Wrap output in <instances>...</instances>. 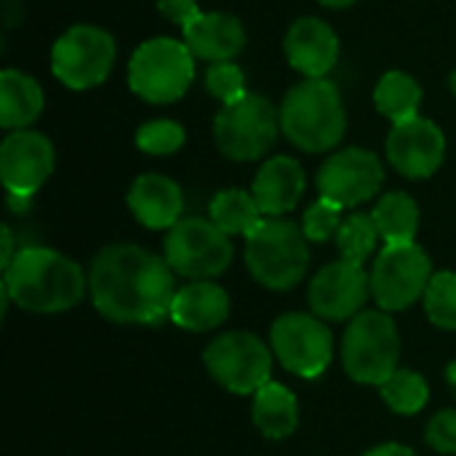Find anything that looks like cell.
I'll return each instance as SVG.
<instances>
[{"label": "cell", "instance_id": "1", "mask_svg": "<svg viewBox=\"0 0 456 456\" xmlns=\"http://www.w3.org/2000/svg\"><path fill=\"white\" fill-rule=\"evenodd\" d=\"M88 291L94 307L107 321L152 326L171 318L179 289L166 259L134 243H115L91 262Z\"/></svg>", "mask_w": 456, "mask_h": 456}, {"label": "cell", "instance_id": "2", "mask_svg": "<svg viewBox=\"0 0 456 456\" xmlns=\"http://www.w3.org/2000/svg\"><path fill=\"white\" fill-rule=\"evenodd\" d=\"M3 273L11 302L27 313H67L86 294L83 267L53 248H21Z\"/></svg>", "mask_w": 456, "mask_h": 456}, {"label": "cell", "instance_id": "3", "mask_svg": "<svg viewBox=\"0 0 456 456\" xmlns=\"http://www.w3.org/2000/svg\"><path fill=\"white\" fill-rule=\"evenodd\" d=\"M281 131L305 152L334 150L347 131L339 88L326 77H305L297 83L281 104Z\"/></svg>", "mask_w": 456, "mask_h": 456}, {"label": "cell", "instance_id": "4", "mask_svg": "<svg viewBox=\"0 0 456 456\" xmlns=\"http://www.w3.org/2000/svg\"><path fill=\"white\" fill-rule=\"evenodd\" d=\"M310 265L307 235L297 222L270 216L246 238V267L270 291L294 289Z\"/></svg>", "mask_w": 456, "mask_h": 456}, {"label": "cell", "instance_id": "5", "mask_svg": "<svg viewBox=\"0 0 456 456\" xmlns=\"http://www.w3.org/2000/svg\"><path fill=\"white\" fill-rule=\"evenodd\" d=\"M401 337L385 310L358 313L342 337V366L361 385H385L398 371Z\"/></svg>", "mask_w": 456, "mask_h": 456}, {"label": "cell", "instance_id": "6", "mask_svg": "<svg viewBox=\"0 0 456 456\" xmlns=\"http://www.w3.org/2000/svg\"><path fill=\"white\" fill-rule=\"evenodd\" d=\"M195 77V56L184 40L152 37L144 40L128 61L131 91L150 104L179 102Z\"/></svg>", "mask_w": 456, "mask_h": 456}, {"label": "cell", "instance_id": "7", "mask_svg": "<svg viewBox=\"0 0 456 456\" xmlns=\"http://www.w3.org/2000/svg\"><path fill=\"white\" fill-rule=\"evenodd\" d=\"M281 131V112L262 94H246L243 99L224 104L214 118V139L222 155L238 163L267 155Z\"/></svg>", "mask_w": 456, "mask_h": 456}, {"label": "cell", "instance_id": "8", "mask_svg": "<svg viewBox=\"0 0 456 456\" xmlns=\"http://www.w3.org/2000/svg\"><path fill=\"white\" fill-rule=\"evenodd\" d=\"M115 56V37L107 29L94 24H75L53 43L51 72L61 86L72 91H88L107 80Z\"/></svg>", "mask_w": 456, "mask_h": 456}, {"label": "cell", "instance_id": "9", "mask_svg": "<svg viewBox=\"0 0 456 456\" xmlns=\"http://www.w3.org/2000/svg\"><path fill=\"white\" fill-rule=\"evenodd\" d=\"M163 259L176 275L190 281H208L230 267L232 243L230 235L222 232L211 219L190 216L179 219L168 230L163 240Z\"/></svg>", "mask_w": 456, "mask_h": 456}, {"label": "cell", "instance_id": "10", "mask_svg": "<svg viewBox=\"0 0 456 456\" xmlns=\"http://www.w3.org/2000/svg\"><path fill=\"white\" fill-rule=\"evenodd\" d=\"M208 374L235 395H251L270 382L273 350L248 331H227L203 353Z\"/></svg>", "mask_w": 456, "mask_h": 456}, {"label": "cell", "instance_id": "11", "mask_svg": "<svg viewBox=\"0 0 456 456\" xmlns=\"http://www.w3.org/2000/svg\"><path fill=\"white\" fill-rule=\"evenodd\" d=\"M430 256L422 246L411 243H387L371 270V297L385 313H398L411 307L425 297L433 275Z\"/></svg>", "mask_w": 456, "mask_h": 456}, {"label": "cell", "instance_id": "12", "mask_svg": "<svg viewBox=\"0 0 456 456\" xmlns=\"http://www.w3.org/2000/svg\"><path fill=\"white\" fill-rule=\"evenodd\" d=\"M270 350L286 371L302 379H315L331 363L334 337L318 315L289 313L273 323Z\"/></svg>", "mask_w": 456, "mask_h": 456}, {"label": "cell", "instance_id": "13", "mask_svg": "<svg viewBox=\"0 0 456 456\" xmlns=\"http://www.w3.org/2000/svg\"><path fill=\"white\" fill-rule=\"evenodd\" d=\"M385 182V168L382 160L371 150L361 147H347L334 152L318 171V192L321 198L353 208L361 206L363 200H371Z\"/></svg>", "mask_w": 456, "mask_h": 456}, {"label": "cell", "instance_id": "14", "mask_svg": "<svg viewBox=\"0 0 456 456\" xmlns=\"http://www.w3.org/2000/svg\"><path fill=\"white\" fill-rule=\"evenodd\" d=\"M387 160L406 179L433 176L446 158V136L428 118H409L393 123L387 134Z\"/></svg>", "mask_w": 456, "mask_h": 456}, {"label": "cell", "instance_id": "15", "mask_svg": "<svg viewBox=\"0 0 456 456\" xmlns=\"http://www.w3.org/2000/svg\"><path fill=\"white\" fill-rule=\"evenodd\" d=\"M53 144L40 131H11L0 144V179L13 195H35L53 171Z\"/></svg>", "mask_w": 456, "mask_h": 456}, {"label": "cell", "instance_id": "16", "mask_svg": "<svg viewBox=\"0 0 456 456\" xmlns=\"http://www.w3.org/2000/svg\"><path fill=\"white\" fill-rule=\"evenodd\" d=\"M371 294V278L361 265L334 262L326 265L310 283L307 299L318 318L323 321H347L363 313V305Z\"/></svg>", "mask_w": 456, "mask_h": 456}, {"label": "cell", "instance_id": "17", "mask_svg": "<svg viewBox=\"0 0 456 456\" xmlns=\"http://www.w3.org/2000/svg\"><path fill=\"white\" fill-rule=\"evenodd\" d=\"M289 64L305 77H326L339 61V37L318 16L297 19L283 40Z\"/></svg>", "mask_w": 456, "mask_h": 456}, {"label": "cell", "instance_id": "18", "mask_svg": "<svg viewBox=\"0 0 456 456\" xmlns=\"http://www.w3.org/2000/svg\"><path fill=\"white\" fill-rule=\"evenodd\" d=\"M184 45L203 61H232L246 48V29L238 16L224 11H203L182 27Z\"/></svg>", "mask_w": 456, "mask_h": 456}, {"label": "cell", "instance_id": "19", "mask_svg": "<svg viewBox=\"0 0 456 456\" xmlns=\"http://www.w3.org/2000/svg\"><path fill=\"white\" fill-rule=\"evenodd\" d=\"M128 208L150 230H171L184 208L182 190L163 174H142L128 190Z\"/></svg>", "mask_w": 456, "mask_h": 456}, {"label": "cell", "instance_id": "20", "mask_svg": "<svg viewBox=\"0 0 456 456\" xmlns=\"http://www.w3.org/2000/svg\"><path fill=\"white\" fill-rule=\"evenodd\" d=\"M305 192V168L289 155L270 158L254 176L251 195L265 216H283L297 208Z\"/></svg>", "mask_w": 456, "mask_h": 456}, {"label": "cell", "instance_id": "21", "mask_svg": "<svg viewBox=\"0 0 456 456\" xmlns=\"http://www.w3.org/2000/svg\"><path fill=\"white\" fill-rule=\"evenodd\" d=\"M230 315V297L211 281H192L182 286L171 305V321L187 331H211Z\"/></svg>", "mask_w": 456, "mask_h": 456}, {"label": "cell", "instance_id": "22", "mask_svg": "<svg viewBox=\"0 0 456 456\" xmlns=\"http://www.w3.org/2000/svg\"><path fill=\"white\" fill-rule=\"evenodd\" d=\"M45 107L43 88L35 77L19 69L0 72V126L5 131H24Z\"/></svg>", "mask_w": 456, "mask_h": 456}, {"label": "cell", "instance_id": "23", "mask_svg": "<svg viewBox=\"0 0 456 456\" xmlns=\"http://www.w3.org/2000/svg\"><path fill=\"white\" fill-rule=\"evenodd\" d=\"M251 411H254V425L259 428V433L273 441L289 438L299 425L297 395L278 382H267L262 390L254 393Z\"/></svg>", "mask_w": 456, "mask_h": 456}, {"label": "cell", "instance_id": "24", "mask_svg": "<svg viewBox=\"0 0 456 456\" xmlns=\"http://www.w3.org/2000/svg\"><path fill=\"white\" fill-rule=\"evenodd\" d=\"M374 104H377V112L393 123L417 118L419 104H422V86L409 72L390 69L379 77L374 88Z\"/></svg>", "mask_w": 456, "mask_h": 456}, {"label": "cell", "instance_id": "25", "mask_svg": "<svg viewBox=\"0 0 456 456\" xmlns=\"http://www.w3.org/2000/svg\"><path fill=\"white\" fill-rule=\"evenodd\" d=\"M211 222L227 235H251L265 219L259 203L246 190H222L208 206Z\"/></svg>", "mask_w": 456, "mask_h": 456}, {"label": "cell", "instance_id": "26", "mask_svg": "<svg viewBox=\"0 0 456 456\" xmlns=\"http://www.w3.org/2000/svg\"><path fill=\"white\" fill-rule=\"evenodd\" d=\"M385 243H411L419 230V206L406 192H387L371 211Z\"/></svg>", "mask_w": 456, "mask_h": 456}, {"label": "cell", "instance_id": "27", "mask_svg": "<svg viewBox=\"0 0 456 456\" xmlns=\"http://www.w3.org/2000/svg\"><path fill=\"white\" fill-rule=\"evenodd\" d=\"M379 390H382L385 403L395 414H406V417L422 411L430 398V387H428L425 377L417 371H409V369H398Z\"/></svg>", "mask_w": 456, "mask_h": 456}, {"label": "cell", "instance_id": "28", "mask_svg": "<svg viewBox=\"0 0 456 456\" xmlns=\"http://www.w3.org/2000/svg\"><path fill=\"white\" fill-rule=\"evenodd\" d=\"M379 238L382 235H379L371 214H353L342 222V227L337 232V246H339V254L345 262L363 267V262L374 254Z\"/></svg>", "mask_w": 456, "mask_h": 456}, {"label": "cell", "instance_id": "29", "mask_svg": "<svg viewBox=\"0 0 456 456\" xmlns=\"http://www.w3.org/2000/svg\"><path fill=\"white\" fill-rule=\"evenodd\" d=\"M422 299L430 323L446 331H456V273L433 275Z\"/></svg>", "mask_w": 456, "mask_h": 456}, {"label": "cell", "instance_id": "30", "mask_svg": "<svg viewBox=\"0 0 456 456\" xmlns=\"http://www.w3.org/2000/svg\"><path fill=\"white\" fill-rule=\"evenodd\" d=\"M184 139L187 134L176 120H150L136 131V147L147 155H174Z\"/></svg>", "mask_w": 456, "mask_h": 456}, {"label": "cell", "instance_id": "31", "mask_svg": "<svg viewBox=\"0 0 456 456\" xmlns=\"http://www.w3.org/2000/svg\"><path fill=\"white\" fill-rule=\"evenodd\" d=\"M206 91L224 104H232L238 99H243L248 91H246V75L243 69L235 64V61H216V64H208L206 69Z\"/></svg>", "mask_w": 456, "mask_h": 456}, {"label": "cell", "instance_id": "32", "mask_svg": "<svg viewBox=\"0 0 456 456\" xmlns=\"http://www.w3.org/2000/svg\"><path fill=\"white\" fill-rule=\"evenodd\" d=\"M339 227H342V206H337L326 198L315 200L305 211L302 230H305L307 240H313V243H323L329 238H337Z\"/></svg>", "mask_w": 456, "mask_h": 456}, {"label": "cell", "instance_id": "33", "mask_svg": "<svg viewBox=\"0 0 456 456\" xmlns=\"http://www.w3.org/2000/svg\"><path fill=\"white\" fill-rule=\"evenodd\" d=\"M425 441L438 454H456V411H438L425 428Z\"/></svg>", "mask_w": 456, "mask_h": 456}, {"label": "cell", "instance_id": "34", "mask_svg": "<svg viewBox=\"0 0 456 456\" xmlns=\"http://www.w3.org/2000/svg\"><path fill=\"white\" fill-rule=\"evenodd\" d=\"M155 3H158V11H160L168 21H174V24H179V27L190 24L195 16L203 13V11L198 8V0H155Z\"/></svg>", "mask_w": 456, "mask_h": 456}, {"label": "cell", "instance_id": "35", "mask_svg": "<svg viewBox=\"0 0 456 456\" xmlns=\"http://www.w3.org/2000/svg\"><path fill=\"white\" fill-rule=\"evenodd\" d=\"M363 456H417L411 449L401 446V444H385V446H377L371 452H366Z\"/></svg>", "mask_w": 456, "mask_h": 456}, {"label": "cell", "instance_id": "36", "mask_svg": "<svg viewBox=\"0 0 456 456\" xmlns=\"http://www.w3.org/2000/svg\"><path fill=\"white\" fill-rule=\"evenodd\" d=\"M0 238H3V270L13 262V256L19 254V251H13V232L8 230V227H3L0 230Z\"/></svg>", "mask_w": 456, "mask_h": 456}, {"label": "cell", "instance_id": "37", "mask_svg": "<svg viewBox=\"0 0 456 456\" xmlns=\"http://www.w3.org/2000/svg\"><path fill=\"white\" fill-rule=\"evenodd\" d=\"M29 195H13V192H8V206H11V211L13 214H24L27 208H29Z\"/></svg>", "mask_w": 456, "mask_h": 456}, {"label": "cell", "instance_id": "38", "mask_svg": "<svg viewBox=\"0 0 456 456\" xmlns=\"http://www.w3.org/2000/svg\"><path fill=\"white\" fill-rule=\"evenodd\" d=\"M321 5H326V8H334V11H339V8H347V5H353V3H358V0H318Z\"/></svg>", "mask_w": 456, "mask_h": 456}, {"label": "cell", "instance_id": "39", "mask_svg": "<svg viewBox=\"0 0 456 456\" xmlns=\"http://www.w3.org/2000/svg\"><path fill=\"white\" fill-rule=\"evenodd\" d=\"M449 88H452V94L456 96V69L449 75Z\"/></svg>", "mask_w": 456, "mask_h": 456}]
</instances>
